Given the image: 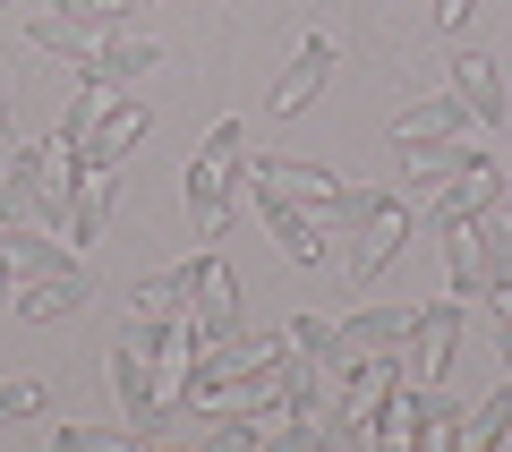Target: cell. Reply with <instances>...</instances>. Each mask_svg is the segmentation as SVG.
I'll return each mask as SVG.
<instances>
[{
	"mask_svg": "<svg viewBox=\"0 0 512 452\" xmlns=\"http://www.w3.org/2000/svg\"><path fill=\"white\" fill-rule=\"evenodd\" d=\"M444 282H453V299L470 308V299H504L512 290V214L495 205V214L461 222V231H444Z\"/></svg>",
	"mask_w": 512,
	"mask_h": 452,
	"instance_id": "1",
	"label": "cell"
},
{
	"mask_svg": "<svg viewBox=\"0 0 512 452\" xmlns=\"http://www.w3.org/2000/svg\"><path fill=\"white\" fill-rule=\"evenodd\" d=\"M111 393H120V410H128V435L146 444V435H180L188 427V410H180V393H171V367L163 359H137V350H111Z\"/></svg>",
	"mask_w": 512,
	"mask_h": 452,
	"instance_id": "2",
	"label": "cell"
},
{
	"mask_svg": "<svg viewBox=\"0 0 512 452\" xmlns=\"http://www.w3.org/2000/svg\"><path fill=\"white\" fill-rule=\"evenodd\" d=\"M180 273H188L180 325L197 333V342H231V333H239V282H231V265L205 248V256H180Z\"/></svg>",
	"mask_w": 512,
	"mask_h": 452,
	"instance_id": "3",
	"label": "cell"
},
{
	"mask_svg": "<svg viewBox=\"0 0 512 452\" xmlns=\"http://www.w3.org/2000/svg\"><path fill=\"white\" fill-rule=\"evenodd\" d=\"M453 350H461V299H436V308L410 316V333H402V350H393V367H402V384H444Z\"/></svg>",
	"mask_w": 512,
	"mask_h": 452,
	"instance_id": "4",
	"label": "cell"
},
{
	"mask_svg": "<svg viewBox=\"0 0 512 452\" xmlns=\"http://www.w3.org/2000/svg\"><path fill=\"white\" fill-rule=\"evenodd\" d=\"M402 239H410V205H402V197H384L367 222H350V231H342V248H350V256H342V282H350V290L376 282V273L402 256Z\"/></svg>",
	"mask_w": 512,
	"mask_h": 452,
	"instance_id": "5",
	"label": "cell"
},
{
	"mask_svg": "<svg viewBox=\"0 0 512 452\" xmlns=\"http://www.w3.org/2000/svg\"><path fill=\"white\" fill-rule=\"evenodd\" d=\"M154 60H163V43H146L137 26H111L86 60H69V86H111V94H128L137 77L154 69Z\"/></svg>",
	"mask_w": 512,
	"mask_h": 452,
	"instance_id": "6",
	"label": "cell"
},
{
	"mask_svg": "<svg viewBox=\"0 0 512 452\" xmlns=\"http://www.w3.org/2000/svg\"><path fill=\"white\" fill-rule=\"evenodd\" d=\"M495 205H504V171L487 163V154H478L470 171H453V180L444 188H427V231H461V222H478V214H495Z\"/></svg>",
	"mask_w": 512,
	"mask_h": 452,
	"instance_id": "7",
	"label": "cell"
},
{
	"mask_svg": "<svg viewBox=\"0 0 512 452\" xmlns=\"http://www.w3.org/2000/svg\"><path fill=\"white\" fill-rule=\"evenodd\" d=\"M248 180V197H256V214H265V231H274V248L291 256V265H325V222L308 214V205H291L282 188H265L256 171H239Z\"/></svg>",
	"mask_w": 512,
	"mask_h": 452,
	"instance_id": "8",
	"label": "cell"
},
{
	"mask_svg": "<svg viewBox=\"0 0 512 452\" xmlns=\"http://www.w3.org/2000/svg\"><path fill=\"white\" fill-rule=\"evenodd\" d=\"M146 128H154V111L137 103V94H111L103 120H94V137H77V163H86V171H111L128 145H146Z\"/></svg>",
	"mask_w": 512,
	"mask_h": 452,
	"instance_id": "9",
	"label": "cell"
},
{
	"mask_svg": "<svg viewBox=\"0 0 512 452\" xmlns=\"http://www.w3.org/2000/svg\"><path fill=\"white\" fill-rule=\"evenodd\" d=\"M9 308L26 316V325H60V316L86 308V265H60V273H26L18 290H9Z\"/></svg>",
	"mask_w": 512,
	"mask_h": 452,
	"instance_id": "10",
	"label": "cell"
},
{
	"mask_svg": "<svg viewBox=\"0 0 512 452\" xmlns=\"http://www.w3.org/2000/svg\"><path fill=\"white\" fill-rule=\"evenodd\" d=\"M333 60H342V52H333V35H308V43H299V52H291V69L274 77V120H291V111H308L316 94H325Z\"/></svg>",
	"mask_w": 512,
	"mask_h": 452,
	"instance_id": "11",
	"label": "cell"
},
{
	"mask_svg": "<svg viewBox=\"0 0 512 452\" xmlns=\"http://www.w3.org/2000/svg\"><path fill=\"white\" fill-rule=\"evenodd\" d=\"M231 197H239V180L197 154V163H188V222H197V248H222V231H231Z\"/></svg>",
	"mask_w": 512,
	"mask_h": 452,
	"instance_id": "12",
	"label": "cell"
},
{
	"mask_svg": "<svg viewBox=\"0 0 512 452\" xmlns=\"http://www.w3.org/2000/svg\"><path fill=\"white\" fill-rule=\"evenodd\" d=\"M453 94L470 103L478 128H504V69H495L478 43H453Z\"/></svg>",
	"mask_w": 512,
	"mask_h": 452,
	"instance_id": "13",
	"label": "cell"
},
{
	"mask_svg": "<svg viewBox=\"0 0 512 452\" xmlns=\"http://www.w3.org/2000/svg\"><path fill=\"white\" fill-rule=\"evenodd\" d=\"M282 342H291V350H308V359L325 367L333 384H350V376H359V359L342 350V325H333V316H316V308H299L291 325H282Z\"/></svg>",
	"mask_w": 512,
	"mask_h": 452,
	"instance_id": "14",
	"label": "cell"
},
{
	"mask_svg": "<svg viewBox=\"0 0 512 452\" xmlns=\"http://www.w3.org/2000/svg\"><path fill=\"white\" fill-rule=\"evenodd\" d=\"M248 171H256L265 188H282L291 205H308L316 222H325V214H333V197H342V180H333V171H316V163H248Z\"/></svg>",
	"mask_w": 512,
	"mask_h": 452,
	"instance_id": "15",
	"label": "cell"
},
{
	"mask_svg": "<svg viewBox=\"0 0 512 452\" xmlns=\"http://www.w3.org/2000/svg\"><path fill=\"white\" fill-rule=\"evenodd\" d=\"M419 137H470V103H461V94H419V103L393 120V145H419Z\"/></svg>",
	"mask_w": 512,
	"mask_h": 452,
	"instance_id": "16",
	"label": "cell"
},
{
	"mask_svg": "<svg viewBox=\"0 0 512 452\" xmlns=\"http://www.w3.org/2000/svg\"><path fill=\"white\" fill-rule=\"evenodd\" d=\"M0 256H9V273H60V265H77V248L69 239H52V231H26V222H0Z\"/></svg>",
	"mask_w": 512,
	"mask_h": 452,
	"instance_id": "17",
	"label": "cell"
},
{
	"mask_svg": "<svg viewBox=\"0 0 512 452\" xmlns=\"http://www.w3.org/2000/svg\"><path fill=\"white\" fill-rule=\"evenodd\" d=\"M470 163H478L470 137H419V145H402V171H410L419 188H444L453 171H470Z\"/></svg>",
	"mask_w": 512,
	"mask_h": 452,
	"instance_id": "18",
	"label": "cell"
},
{
	"mask_svg": "<svg viewBox=\"0 0 512 452\" xmlns=\"http://www.w3.org/2000/svg\"><path fill=\"white\" fill-rule=\"evenodd\" d=\"M410 316H419V308H359V316H342V350H350V359H376V350H402Z\"/></svg>",
	"mask_w": 512,
	"mask_h": 452,
	"instance_id": "19",
	"label": "cell"
},
{
	"mask_svg": "<svg viewBox=\"0 0 512 452\" xmlns=\"http://www.w3.org/2000/svg\"><path fill=\"white\" fill-rule=\"evenodd\" d=\"M103 222H111V171H86V180H77V197H69L60 239H69V248H94V239H103Z\"/></svg>",
	"mask_w": 512,
	"mask_h": 452,
	"instance_id": "20",
	"label": "cell"
},
{
	"mask_svg": "<svg viewBox=\"0 0 512 452\" xmlns=\"http://www.w3.org/2000/svg\"><path fill=\"white\" fill-rule=\"evenodd\" d=\"M504 435H512V393L495 384V393L478 401V410H461V444H470V452H495Z\"/></svg>",
	"mask_w": 512,
	"mask_h": 452,
	"instance_id": "21",
	"label": "cell"
},
{
	"mask_svg": "<svg viewBox=\"0 0 512 452\" xmlns=\"http://www.w3.org/2000/svg\"><path fill=\"white\" fill-rule=\"evenodd\" d=\"M26 43H35V52H52V60H86L103 35H86L77 18H60V9H52V18H35V26H26Z\"/></svg>",
	"mask_w": 512,
	"mask_h": 452,
	"instance_id": "22",
	"label": "cell"
},
{
	"mask_svg": "<svg viewBox=\"0 0 512 452\" xmlns=\"http://www.w3.org/2000/svg\"><path fill=\"white\" fill-rule=\"evenodd\" d=\"M180 308H188V273H180V265L128 290V316H180Z\"/></svg>",
	"mask_w": 512,
	"mask_h": 452,
	"instance_id": "23",
	"label": "cell"
},
{
	"mask_svg": "<svg viewBox=\"0 0 512 452\" xmlns=\"http://www.w3.org/2000/svg\"><path fill=\"white\" fill-rule=\"evenodd\" d=\"M146 9V0H60V18H77L86 35H111V26H128Z\"/></svg>",
	"mask_w": 512,
	"mask_h": 452,
	"instance_id": "24",
	"label": "cell"
},
{
	"mask_svg": "<svg viewBox=\"0 0 512 452\" xmlns=\"http://www.w3.org/2000/svg\"><path fill=\"white\" fill-rule=\"evenodd\" d=\"M197 154H205L214 171H231V180H239V171H248V137H239V120H214V128H205V145H197Z\"/></svg>",
	"mask_w": 512,
	"mask_h": 452,
	"instance_id": "25",
	"label": "cell"
},
{
	"mask_svg": "<svg viewBox=\"0 0 512 452\" xmlns=\"http://www.w3.org/2000/svg\"><path fill=\"white\" fill-rule=\"evenodd\" d=\"M128 427H60V452H128Z\"/></svg>",
	"mask_w": 512,
	"mask_h": 452,
	"instance_id": "26",
	"label": "cell"
},
{
	"mask_svg": "<svg viewBox=\"0 0 512 452\" xmlns=\"http://www.w3.org/2000/svg\"><path fill=\"white\" fill-rule=\"evenodd\" d=\"M43 410V376H0V418H26Z\"/></svg>",
	"mask_w": 512,
	"mask_h": 452,
	"instance_id": "27",
	"label": "cell"
},
{
	"mask_svg": "<svg viewBox=\"0 0 512 452\" xmlns=\"http://www.w3.org/2000/svg\"><path fill=\"white\" fill-rule=\"evenodd\" d=\"M470 9H478V0H427V18H436L444 35H461V26H470Z\"/></svg>",
	"mask_w": 512,
	"mask_h": 452,
	"instance_id": "28",
	"label": "cell"
},
{
	"mask_svg": "<svg viewBox=\"0 0 512 452\" xmlns=\"http://www.w3.org/2000/svg\"><path fill=\"white\" fill-rule=\"evenodd\" d=\"M495 308H504V325H495V350H504V359H512V290H504V299H495Z\"/></svg>",
	"mask_w": 512,
	"mask_h": 452,
	"instance_id": "29",
	"label": "cell"
},
{
	"mask_svg": "<svg viewBox=\"0 0 512 452\" xmlns=\"http://www.w3.org/2000/svg\"><path fill=\"white\" fill-rule=\"evenodd\" d=\"M9 290H18V273H9V256H0V308H9Z\"/></svg>",
	"mask_w": 512,
	"mask_h": 452,
	"instance_id": "30",
	"label": "cell"
}]
</instances>
